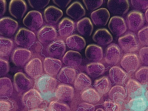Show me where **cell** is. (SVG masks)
<instances>
[{"label": "cell", "mask_w": 148, "mask_h": 111, "mask_svg": "<svg viewBox=\"0 0 148 111\" xmlns=\"http://www.w3.org/2000/svg\"><path fill=\"white\" fill-rule=\"evenodd\" d=\"M118 42L122 50L126 52L136 51L139 48L137 37L132 32L127 33L120 37Z\"/></svg>", "instance_id": "6da1fadb"}, {"label": "cell", "mask_w": 148, "mask_h": 111, "mask_svg": "<svg viewBox=\"0 0 148 111\" xmlns=\"http://www.w3.org/2000/svg\"><path fill=\"white\" fill-rule=\"evenodd\" d=\"M36 39L35 34L25 28H21L18 31L15 37V40L19 46L29 47L34 42Z\"/></svg>", "instance_id": "7a4b0ae2"}, {"label": "cell", "mask_w": 148, "mask_h": 111, "mask_svg": "<svg viewBox=\"0 0 148 111\" xmlns=\"http://www.w3.org/2000/svg\"><path fill=\"white\" fill-rule=\"evenodd\" d=\"M23 23L25 26L31 30L38 29L43 23L42 15L38 11H30L24 18Z\"/></svg>", "instance_id": "3957f363"}, {"label": "cell", "mask_w": 148, "mask_h": 111, "mask_svg": "<svg viewBox=\"0 0 148 111\" xmlns=\"http://www.w3.org/2000/svg\"><path fill=\"white\" fill-rule=\"evenodd\" d=\"M22 101L23 105L26 108L33 109L42 103V99L38 91L33 89L23 95Z\"/></svg>", "instance_id": "277c9868"}, {"label": "cell", "mask_w": 148, "mask_h": 111, "mask_svg": "<svg viewBox=\"0 0 148 111\" xmlns=\"http://www.w3.org/2000/svg\"><path fill=\"white\" fill-rule=\"evenodd\" d=\"M27 6L23 0H12L9 5L8 10L10 15L17 19H21L26 13Z\"/></svg>", "instance_id": "5b68a950"}, {"label": "cell", "mask_w": 148, "mask_h": 111, "mask_svg": "<svg viewBox=\"0 0 148 111\" xmlns=\"http://www.w3.org/2000/svg\"><path fill=\"white\" fill-rule=\"evenodd\" d=\"M126 22L129 29L132 31H137L143 25L144 17L141 12L137 10H132L128 14Z\"/></svg>", "instance_id": "8992f818"}, {"label": "cell", "mask_w": 148, "mask_h": 111, "mask_svg": "<svg viewBox=\"0 0 148 111\" xmlns=\"http://www.w3.org/2000/svg\"><path fill=\"white\" fill-rule=\"evenodd\" d=\"M37 85L39 91L42 93L50 94L55 91L57 86V81L53 77L45 75L39 79Z\"/></svg>", "instance_id": "52a82bcc"}, {"label": "cell", "mask_w": 148, "mask_h": 111, "mask_svg": "<svg viewBox=\"0 0 148 111\" xmlns=\"http://www.w3.org/2000/svg\"><path fill=\"white\" fill-rule=\"evenodd\" d=\"M18 26V22L15 20L8 17L1 18L0 20V33L6 36L14 35Z\"/></svg>", "instance_id": "ba28073f"}, {"label": "cell", "mask_w": 148, "mask_h": 111, "mask_svg": "<svg viewBox=\"0 0 148 111\" xmlns=\"http://www.w3.org/2000/svg\"><path fill=\"white\" fill-rule=\"evenodd\" d=\"M107 6L111 14L118 16L124 15L127 13L129 9L130 3L127 0H110L108 1Z\"/></svg>", "instance_id": "9c48e42d"}, {"label": "cell", "mask_w": 148, "mask_h": 111, "mask_svg": "<svg viewBox=\"0 0 148 111\" xmlns=\"http://www.w3.org/2000/svg\"><path fill=\"white\" fill-rule=\"evenodd\" d=\"M140 64L138 56L135 53H129L125 55L122 59L121 64L128 72L133 73L139 67Z\"/></svg>", "instance_id": "30bf717a"}, {"label": "cell", "mask_w": 148, "mask_h": 111, "mask_svg": "<svg viewBox=\"0 0 148 111\" xmlns=\"http://www.w3.org/2000/svg\"><path fill=\"white\" fill-rule=\"evenodd\" d=\"M108 27L111 32L117 36H120L125 33L127 29L125 19L121 17L117 16L111 18Z\"/></svg>", "instance_id": "8fae6325"}, {"label": "cell", "mask_w": 148, "mask_h": 111, "mask_svg": "<svg viewBox=\"0 0 148 111\" xmlns=\"http://www.w3.org/2000/svg\"><path fill=\"white\" fill-rule=\"evenodd\" d=\"M31 52L25 48H18L15 49L12 53L11 58L16 66H21L26 64L31 56Z\"/></svg>", "instance_id": "7c38bea8"}, {"label": "cell", "mask_w": 148, "mask_h": 111, "mask_svg": "<svg viewBox=\"0 0 148 111\" xmlns=\"http://www.w3.org/2000/svg\"><path fill=\"white\" fill-rule=\"evenodd\" d=\"M93 41L102 46H104L112 42L113 37L108 30L105 28L97 29L92 36Z\"/></svg>", "instance_id": "4fadbf2b"}, {"label": "cell", "mask_w": 148, "mask_h": 111, "mask_svg": "<svg viewBox=\"0 0 148 111\" xmlns=\"http://www.w3.org/2000/svg\"><path fill=\"white\" fill-rule=\"evenodd\" d=\"M91 17L95 25L103 27L107 23L110 18V14L107 9L101 8L93 12Z\"/></svg>", "instance_id": "5bb4252c"}, {"label": "cell", "mask_w": 148, "mask_h": 111, "mask_svg": "<svg viewBox=\"0 0 148 111\" xmlns=\"http://www.w3.org/2000/svg\"><path fill=\"white\" fill-rule=\"evenodd\" d=\"M14 85L16 90L22 92L27 90L32 85L31 80L24 73L19 72L14 75Z\"/></svg>", "instance_id": "9a60e30c"}, {"label": "cell", "mask_w": 148, "mask_h": 111, "mask_svg": "<svg viewBox=\"0 0 148 111\" xmlns=\"http://www.w3.org/2000/svg\"><path fill=\"white\" fill-rule=\"evenodd\" d=\"M27 75L33 78H35L41 75L43 71L42 64L38 58H34L29 61L25 67Z\"/></svg>", "instance_id": "2e32d148"}, {"label": "cell", "mask_w": 148, "mask_h": 111, "mask_svg": "<svg viewBox=\"0 0 148 111\" xmlns=\"http://www.w3.org/2000/svg\"><path fill=\"white\" fill-rule=\"evenodd\" d=\"M66 13L67 15L75 20H79L86 14L85 9L82 4L76 1L72 3L67 8Z\"/></svg>", "instance_id": "e0dca14e"}, {"label": "cell", "mask_w": 148, "mask_h": 111, "mask_svg": "<svg viewBox=\"0 0 148 111\" xmlns=\"http://www.w3.org/2000/svg\"><path fill=\"white\" fill-rule=\"evenodd\" d=\"M121 56L120 48L116 44L112 43L107 47L106 53L105 60L109 64L115 65L118 63Z\"/></svg>", "instance_id": "ac0fdd59"}, {"label": "cell", "mask_w": 148, "mask_h": 111, "mask_svg": "<svg viewBox=\"0 0 148 111\" xmlns=\"http://www.w3.org/2000/svg\"><path fill=\"white\" fill-rule=\"evenodd\" d=\"M45 18L46 21L51 23H57L63 15L62 10L53 5L47 7L44 12Z\"/></svg>", "instance_id": "d6986e66"}, {"label": "cell", "mask_w": 148, "mask_h": 111, "mask_svg": "<svg viewBox=\"0 0 148 111\" xmlns=\"http://www.w3.org/2000/svg\"><path fill=\"white\" fill-rule=\"evenodd\" d=\"M85 55L89 60L94 62L97 61L103 58V51L100 46L94 44H90L86 47Z\"/></svg>", "instance_id": "ffe728a7"}, {"label": "cell", "mask_w": 148, "mask_h": 111, "mask_svg": "<svg viewBox=\"0 0 148 111\" xmlns=\"http://www.w3.org/2000/svg\"><path fill=\"white\" fill-rule=\"evenodd\" d=\"M37 37L41 42H50L56 38L57 33L53 27L50 26H45L38 32Z\"/></svg>", "instance_id": "44dd1931"}, {"label": "cell", "mask_w": 148, "mask_h": 111, "mask_svg": "<svg viewBox=\"0 0 148 111\" xmlns=\"http://www.w3.org/2000/svg\"><path fill=\"white\" fill-rule=\"evenodd\" d=\"M43 64L45 72L48 75L51 76L57 75L62 65L60 60L52 58L45 59Z\"/></svg>", "instance_id": "7402d4cb"}, {"label": "cell", "mask_w": 148, "mask_h": 111, "mask_svg": "<svg viewBox=\"0 0 148 111\" xmlns=\"http://www.w3.org/2000/svg\"><path fill=\"white\" fill-rule=\"evenodd\" d=\"M66 43L69 48L77 51L82 50L86 44L83 37L77 34H74L69 37L66 39Z\"/></svg>", "instance_id": "603a6c76"}, {"label": "cell", "mask_w": 148, "mask_h": 111, "mask_svg": "<svg viewBox=\"0 0 148 111\" xmlns=\"http://www.w3.org/2000/svg\"><path fill=\"white\" fill-rule=\"evenodd\" d=\"M82 56L81 54L75 51L67 52L63 58V62L66 65L73 67H77L81 64Z\"/></svg>", "instance_id": "cb8c5ba5"}, {"label": "cell", "mask_w": 148, "mask_h": 111, "mask_svg": "<svg viewBox=\"0 0 148 111\" xmlns=\"http://www.w3.org/2000/svg\"><path fill=\"white\" fill-rule=\"evenodd\" d=\"M74 93L73 89L71 86L66 84H60L57 88L56 95L58 99L67 101L72 99Z\"/></svg>", "instance_id": "d4e9b609"}, {"label": "cell", "mask_w": 148, "mask_h": 111, "mask_svg": "<svg viewBox=\"0 0 148 111\" xmlns=\"http://www.w3.org/2000/svg\"><path fill=\"white\" fill-rule=\"evenodd\" d=\"M77 30L82 35L90 36L93 30V26L90 19L85 17L79 20L77 23Z\"/></svg>", "instance_id": "484cf974"}, {"label": "cell", "mask_w": 148, "mask_h": 111, "mask_svg": "<svg viewBox=\"0 0 148 111\" xmlns=\"http://www.w3.org/2000/svg\"><path fill=\"white\" fill-rule=\"evenodd\" d=\"M66 50V45L62 40H58L49 45L47 51L50 55L56 57L63 56Z\"/></svg>", "instance_id": "4316f807"}, {"label": "cell", "mask_w": 148, "mask_h": 111, "mask_svg": "<svg viewBox=\"0 0 148 111\" xmlns=\"http://www.w3.org/2000/svg\"><path fill=\"white\" fill-rule=\"evenodd\" d=\"M75 23L71 19L65 17L61 20L58 24L59 34L61 36L66 37L70 35L75 28Z\"/></svg>", "instance_id": "83f0119b"}, {"label": "cell", "mask_w": 148, "mask_h": 111, "mask_svg": "<svg viewBox=\"0 0 148 111\" xmlns=\"http://www.w3.org/2000/svg\"><path fill=\"white\" fill-rule=\"evenodd\" d=\"M109 76L111 80L116 84H121L124 83L127 77L126 73L117 66H115L110 69Z\"/></svg>", "instance_id": "f1b7e54d"}, {"label": "cell", "mask_w": 148, "mask_h": 111, "mask_svg": "<svg viewBox=\"0 0 148 111\" xmlns=\"http://www.w3.org/2000/svg\"><path fill=\"white\" fill-rule=\"evenodd\" d=\"M58 76L60 82L66 84H71L75 79L76 71L71 68L64 67L62 69Z\"/></svg>", "instance_id": "f546056e"}, {"label": "cell", "mask_w": 148, "mask_h": 111, "mask_svg": "<svg viewBox=\"0 0 148 111\" xmlns=\"http://www.w3.org/2000/svg\"><path fill=\"white\" fill-rule=\"evenodd\" d=\"M127 88L128 93L132 97L139 96L142 93L143 88L141 85L134 80H129Z\"/></svg>", "instance_id": "4dcf8cb0"}, {"label": "cell", "mask_w": 148, "mask_h": 111, "mask_svg": "<svg viewBox=\"0 0 148 111\" xmlns=\"http://www.w3.org/2000/svg\"><path fill=\"white\" fill-rule=\"evenodd\" d=\"M109 95L112 101L116 102H120L124 99L125 97V91L121 86H116L111 89Z\"/></svg>", "instance_id": "1f68e13d"}, {"label": "cell", "mask_w": 148, "mask_h": 111, "mask_svg": "<svg viewBox=\"0 0 148 111\" xmlns=\"http://www.w3.org/2000/svg\"><path fill=\"white\" fill-rule=\"evenodd\" d=\"M82 98L85 102L95 103L99 101L101 97L99 94L95 90L90 88L83 92Z\"/></svg>", "instance_id": "d6a6232c"}, {"label": "cell", "mask_w": 148, "mask_h": 111, "mask_svg": "<svg viewBox=\"0 0 148 111\" xmlns=\"http://www.w3.org/2000/svg\"><path fill=\"white\" fill-rule=\"evenodd\" d=\"M91 84L90 78L83 73L78 75L75 82V88L79 90H83L89 88Z\"/></svg>", "instance_id": "836d02e7"}, {"label": "cell", "mask_w": 148, "mask_h": 111, "mask_svg": "<svg viewBox=\"0 0 148 111\" xmlns=\"http://www.w3.org/2000/svg\"><path fill=\"white\" fill-rule=\"evenodd\" d=\"M128 106L133 111H145L147 108V104L145 99L138 97L130 101Z\"/></svg>", "instance_id": "e575fe53"}, {"label": "cell", "mask_w": 148, "mask_h": 111, "mask_svg": "<svg viewBox=\"0 0 148 111\" xmlns=\"http://www.w3.org/2000/svg\"><path fill=\"white\" fill-rule=\"evenodd\" d=\"M87 69L89 75L92 77L99 76L103 73L105 71L104 66L102 64L94 62L88 64Z\"/></svg>", "instance_id": "d590c367"}, {"label": "cell", "mask_w": 148, "mask_h": 111, "mask_svg": "<svg viewBox=\"0 0 148 111\" xmlns=\"http://www.w3.org/2000/svg\"><path fill=\"white\" fill-rule=\"evenodd\" d=\"M95 86L99 92L101 94H105L108 92L110 89V82L108 78L103 77L96 81Z\"/></svg>", "instance_id": "8d00e7d4"}, {"label": "cell", "mask_w": 148, "mask_h": 111, "mask_svg": "<svg viewBox=\"0 0 148 111\" xmlns=\"http://www.w3.org/2000/svg\"><path fill=\"white\" fill-rule=\"evenodd\" d=\"M1 95L9 96L13 93V85L10 80L8 78L3 77L0 80Z\"/></svg>", "instance_id": "74e56055"}, {"label": "cell", "mask_w": 148, "mask_h": 111, "mask_svg": "<svg viewBox=\"0 0 148 111\" xmlns=\"http://www.w3.org/2000/svg\"><path fill=\"white\" fill-rule=\"evenodd\" d=\"M0 54L1 56L8 55L13 47V42L9 39L1 36L0 38Z\"/></svg>", "instance_id": "f35d334b"}, {"label": "cell", "mask_w": 148, "mask_h": 111, "mask_svg": "<svg viewBox=\"0 0 148 111\" xmlns=\"http://www.w3.org/2000/svg\"><path fill=\"white\" fill-rule=\"evenodd\" d=\"M49 111H69V106L66 104L59 101L52 102L49 105Z\"/></svg>", "instance_id": "ab89813d"}, {"label": "cell", "mask_w": 148, "mask_h": 111, "mask_svg": "<svg viewBox=\"0 0 148 111\" xmlns=\"http://www.w3.org/2000/svg\"><path fill=\"white\" fill-rule=\"evenodd\" d=\"M136 77L140 82L147 83L148 82V67H143L136 73Z\"/></svg>", "instance_id": "60d3db41"}, {"label": "cell", "mask_w": 148, "mask_h": 111, "mask_svg": "<svg viewBox=\"0 0 148 111\" xmlns=\"http://www.w3.org/2000/svg\"><path fill=\"white\" fill-rule=\"evenodd\" d=\"M104 107L106 111H121V107L118 102L113 101H107L105 102Z\"/></svg>", "instance_id": "b9f144b4"}, {"label": "cell", "mask_w": 148, "mask_h": 111, "mask_svg": "<svg viewBox=\"0 0 148 111\" xmlns=\"http://www.w3.org/2000/svg\"><path fill=\"white\" fill-rule=\"evenodd\" d=\"M86 8L88 10H94L100 7L103 3V1H82Z\"/></svg>", "instance_id": "7bdbcfd3"}, {"label": "cell", "mask_w": 148, "mask_h": 111, "mask_svg": "<svg viewBox=\"0 0 148 111\" xmlns=\"http://www.w3.org/2000/svg\"><path fill=\"white\" fill-rule=\"evenodd\" d=\"M16 105L13 102L1 99V111H16Z\"/></svg>", "instance_id": "ee69618b"}, {"label": "cell", "mask_w": 148, "mask_h": 111, "mask_svg": "<svg viewBox=\"0 0 148 111\" xmlns=\"http://www.w3.org/2000/svg\"><path fill=\"white\" fill-rule=\"evenodd\" d=\"M148 26H146L141 29L138 33V36L141 43L144 45L147 46Z\"/></svg>", "instance_id": "f6af8a7d"}, {"label": "cell", "mask_w": 148, "mask_h": 111, "mask_svg": "<svg viewBox=\"0 0 148 111\" xmlns=\"http://www.w3.org/2000/svg\"><path fill=\"white\" fill-rule=\"evenodd\" d=\"M50 1L41 0V1H28L30 6L33 8L41 9L46 7L49 4Z\"/></svg>", "instance_id": "bcb514c9"}, {"label": "cell", "mask_w": 148, "mask_h": 111, "mask_svg": "<svg viewBox=\"0 0 148 111\" xmlns=\"http://www.w3.org/2000/svg\"><path fill=\"white\" fill-rule=\"evenodd\" d=\"M131 2L133 7L138 10H143L148 8V1L132 0Z\"/></svg>", "instance_id": "7dc6e473"}, {"label": "cell", "mask_w": 148, "mask_h": 111, "mask_svg": "<svg viewBox=\"0 0 148 111\" xmlns=\"http://www.w3.org/2000/svg\"><path fill=\"white\" fill-rule=\"evenodd\" d=\"M1 75H4L9 72L10 66L8 62L3 59L1 58Z\"/></svg>", "instance_id": "c3c4849f"}, {"label": "cell", "mask_w": 148, "mask_h": 111, "mask_svg": "<svg viewBox=\"0 0 148 111\" xmlns=\"http://www.w3.org/2000/svg\"><path fill=\"white\" fill-rule=\"evenodd\" d=\"M148 47H144L140 50L139 54L140 59L143 63L148 65Z\"/></svg>", "instance_id": "681fc988"}, {"label": "cell", "mask_w": 148, "mask_h": 111, "mask_svg": "<svg viewBox=\"0 0 148 111\" xmlns=\"http://www.w3.org/2000/svg\"><path fill=\"white\" fill-rule=\"evenodd\" d=\"M95 110V107L93 105L83 103L79 105L77 111H94Z\"/></svg>", "instance_id": "f907efd6"}, {"label": "cell", "mask_w": 148, "mask_h": 111, "mask_svg": "<svg viewBox=\"0 0 148 111\" xmlns=\"http://www.w3.org/2000/svg\"><path fill=\"white\" fill-rule=\"evenodd\" d=\"M52 1L58 7L62 8H64L67 7L71 1L55 0V1Z\"/></svg>", "instance_id": "816d5d0a"}, {"label": "cell", "mask_w": 148, "mask_h": 111, "mask_svg": "<svg viewBox=\"0 0 148 111\" xmlns=\"http://www.w3.org/2000/svg\"><path fill=\"white\" fill-rule=\"evenodd\" d=\"M7 4V2L5 0L0 1V6H1L0 16H1V18L5 14L6 11Z\"/></svg>", "instance_id": "f5cc1de1"}, {"label": "cell", "mask_w": 148, "mask_h": 111, "mask_svg": "<svg viewBox=\"0 0 148 111\" xmlns=\"http://www.w3.org/2000/svg\"><path fill=\"white\" fill-rule=\"evenodd\" d=\"M29 111H45L44 110L40 109V108H35L34 109H32Z\"/></svg>", "instance_id": "db71d44e"}, {"label": "cell", "mask_w": 148, "mask_h": 111, "mask_svg": "<svg viewBox=\"0 0 148 111\" xmlns=\"http://www.w3.org/2000/svg\"><path fill=\"white\" fill-rule=\"evenodd\" d=\"M145 18L147 22H148V9L147 10L145 13Z\"/></svg>", "instance_id": "11a10c76"}, {"label": "cell", "mask_w": 148, "mask_h": 111, "mask_svg": "<svg viewBox=\"0 0 148 111\" xmlns=\"http://www.w3.org/2000/svg\"><path fill=\"white\" fill-rule=\"evenodd\" d=\"M96 111H104L103 109L101 108H98Z\"/></svg>", "instance_id": "9f6ffc18"}, {"label": "cell", "mask_w": 148, "mask_h": 111, "mask_svg": "<svg viewBox=\"0 0 148 111\" xmlns=\"http://www.w3.org/2000/svg\"></svg>", "instance_id": "6f0895ef"}]
</instances>
